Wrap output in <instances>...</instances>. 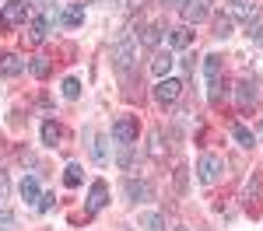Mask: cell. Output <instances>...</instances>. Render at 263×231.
Returning a JSON list of instances; mask_svg holds the SVG:
<instances>
[{"instance_id":"6da1fadb","label":"cell","mask_w":263,"mask_h":231,"mask_svg":"<svg viewBox=\"0 0 263 231\" xmlns=\"http://www.w3.org/2000/svg\"><path fill=\"white\" fill-rule=\"evenodd\" d=\"M221 67H224L221 56H203V77H207V88H211L207 98L214 105L221 102Z\"/></svg>"},{"instance_id":"7a4b0ae2","label":"cell","mask_w":263,"mask_h":231,"mask_svg":"<svg viewBox=\"0 0 263 231\" xmlns=\"http://www.w3.org/2000/svg\"><path fill=\"white\" fill-rule=\"evenodd\" d=\"M221 172H224V161L218 154H203L200 161H197V179H200L203 186H214L221 179Z\"/></svg>"},{"instance_id":"3957f363","label":"cell","mask_w":263,"mask_h":231,"mask_svg":"<svg viewBox=\"0 0 263 231\" xmlns=\"http://www.w3.org/2000/svg\"><path fill=\"white\" fill-rule=\"evenodd\" d=\"M137 137H141V123L134 116H120L112 123V140L116 144H137Z\"/></svg>"},{"instance_id":"277c9868","label":"cell","mask_w":263,"mask_h":231,"mask_svg":"<svg viewBox=\"0 0 263 231\" xmlns=\"http://www.w3.org/2000/svg\"><path fill=\"white\" fill-rule=\"evenodd\" d=\"M112 63H116V70H120L123 77H130V70H134V39H120L116 42Z\"/></svg>"},{"instance_id":"5b68a950","label":"cell","mask_w":263,"mask_h":231,"mask_svg":"<svg viewBox=\"0 0 263 231\" xmlns=\"http://www.w3.org/2000/svg\"><path fill=\"white\" fill-rule=\"evenodd\" d=\"M25 18H28V4L25 0H7L4 11H0V28H14Z\"/></svg>"},{"instance_id":"8992f818","label":"cell","mask_w":263,"mask_h":231,"mask_svg":"<svg viewBox=\"0 0 263 231\" xmlns=\"http://www.w3.org/2000/svg\"><path fill=\"white\" fill-rule=\"evenodd\" d=\"M182 95V81H176V77H162L158 81V88H155V98H158V105H176Z\"/></svg>"},{"instance_id":"52a82bcc","label":"cell","mask_w":263,"mask_h":231,"mask_svg":"<svg viewBox=\"0 0 263 231\" xmlns=\"http://www.w3.org/2000/svg\"><path fill=\"white\" fill-rule=\"evenodd\" d=\"M211 14V0H186L182 4V21L186 25H200Z\"/></svg>"},{"instance_id":"ba28073f","label":"cell","mask_w":263,"mask_h":231,"mask_svg":"<svg viewBox=\"0 0 263 231\" xmlns=\"http://www.w3.org/2000/svg\"><path fill=\"white\" fill-rule=\"evenodd\" d=\"M235 102H239L242 112H249L253 102H256V84H253V81H239V84H235Z\"/></svg>"},{"instance_id":"9c48e42d","label":"cell","mask_w":263,"mask_h":231,"mask_svg":"<svg viewBox=\"0 0 263 231\" xmlns=\"http://www.w3.org/2000/svg\"><path fill=\"white\" fill-rule=\"evenodd\" d=\"M123 193L130 196V200H151L155 196V189H151V182H141V179H126V186H123Z\"/></svg>"},{"instance_id":"30bf717a","label":"cell","mask_w":263,"mask_h":231,"mask_svg":"<svg viewBox=\"0 0 263 231\" xmlns=\"http://www.w3.org/2000/svg\"><path fill=\"white\" fill-rule=\"evenodd\" d=\"M246 210H249L253 217L263 210V189H260L256 179H249V186H246Z\"/></svg>"},{"instance_id":"8fae6325","label":"cell","mask_w":263,"mask_h":231,"mask_svg":"<svg viewBox=\"0 0 263 231\" xmlns=\"http://www.w3.org/2000/svg\"><path fill=\"white\" fill-rule=\"evenodd\" d=\"M105 203H109V189H105V182H91V193H88V214H99Z\"/></svg>"},{"instance_id":"7c38bea8","label":"cell","mask_w":263,"mask_h":231,"mask_svg":"<svg viewBox=\"0 0 263 231\" xmlns=\"http://www.w3.org/2000/svg\"><path fill=\"white\" fill-rule=\"evenodd\" d=\"M228 14L242 21H256V4L253 0H228Z\"/></svg>"},{"instance_id":"4fadbf2b","label":"cell","mask_w":263,"mask_h":231,"mask_svg":"<svg viewBox=\"0 0 263 231\" xmlns=\"http://www.w3.org/2000/svg\"><path fill=\"white\" fill-rule=\"evenodd\" d=\"M21 70H25V60H21L18 53H0V74L4 77H14Z\"/></svg>"},{"instance_id":"5bb4252c","label":"cell","mask_w":263,"mask_h":231,"mask_svg":"<svg viewBox=\"0 0 263 231\" xmlns=\"http://www.w3.org/2000/svg\"><path fill=\"white\" fill-rule=\"evenodd\" d=\"M84 21V4H67V11L60 14V25H67V28H78Z\"/></svg>"},{"instance_id":"9a60e30c","label":"cell","mask_w":263,"mask_h":231,"mask_svg":"<svg viewBox=\"0 0 263 231\" xmlns=\"http://www.w3.org/2000/svg\"><path fill=\"white\" fill-rule=\"evenodd\" d=\"M172 53H158V56H155V60H151V74H155V77H168V74H172Z\"/></svg>"},{"instance_id":"2e32d148","label":"cell","mask_w":263,"mask_h":231,"mask_svg":"<svg viewBox=\"0 0 263 231\" xmlns=\"http://www.w3.org/2000/svg\"><path fill=\"white\" fill-rule=\"evenodd\" d=\"M165 39H168V46H176V49H186L193 35H190L186 28H168V32H165Z\"/></svg>"},{"instance_id":"e0dca14e","label":"cell","mask_w":263,"mask_h":231,"mask_svg":"<svg viewBox=\"0 0 263 231\" xmlns=\"http://www.w3.org/2000/svg\"><path fill=\"white\" fill-rule=\"evenodd\" d=\"M21 196H25V203H39V179L35 175H28L21 182Z\"/></svg>"},{"instance_id":"ac0fdd59","label":"cell","mask_w":263,"mask_h":231,"mask_svg":"<svg viewBox=\"0 0 263 231\" xmlns=\"http://www.w3.org/2000/svg\"><path fill=\"white\" fill-rule=\"evenodd\" d=\"M232 32H235V25H232V14H218V18H214V35H218V39H228Z\"/></svg>"},{"instance_id":"d6986e66","label":"cell","mask_w":263,"mask_h":231,"mask_svg":"<svg viewBox=\"0 0 263 231\" xmlns=\"http://www.w3.org/2000/svg\"><path fill=\"white\" fill-rule=\"evenodd\" d=\"M46 28H49V21H46V18H35V21H32V32H25V39L35 46V42L46 39Z\"/></svg>"},{"instance_id":"ffe728a7","label":"cell","mask_w":263,"mask_h":231,"mask_svg":"<svg viewBox=\"0 0 263 231\" xmlns=\"http://www.w3.org/2000/svg\"><path fill=\"white\" fill-rule=\"evenodd\" d=\"M91 158H95V165H105V161H109V147H105V137H95V140H91Z\"/></svg>"},{"instance_id":"44dd1931","label":"cell","mask_w":263,"mask_h":231,"mask_svg":"<svg viewBox=\"0 0 263 231\" xmlns=\"http://www.w3.org/2000/svg\"><path fill=\"white\" fill-rule=\"evenodd\" d=\"M232 137H235L242 147H253V144H256V137H253V133H249L242 123H232Z\"/></svg>"},{"instance_id":"7402d4cb","label":"cell","mask_w":263,"mask_h":231,"mask_svg":"<svg viewBox=\"0 0 263 231\" xmlns=\"http://www.w3.org/2000/svg\"><path fill=\"white\" fill-rule=\"evenodd\" d=\"M141 228L144 231H165V217H162V214H144Z\"/></svg>"},{"instance_id":"603a6c76","label":"cell","mask_w":263,"mask_h":231,"mask_svg":"<svg viewBox=\"0 0 263 231\" xmlns=\"http://www.w3.org/2000/svg\"><path fill=\"white\" fill-rule=\"evenodd\" d=\"M116 147H120V154H116L120 168H130L134 165V144H116Z\"/></svg>"},{"instance_id":"cb8c5ba5","label":"cell","mask_w":263,"mask_h":231,"mask_svg":"<svg viewBox=\"0 0 263 231\" xmlns=\"http://www.w3.org/2000/svg\"><path fill=\"white\" fill-rule=\"evenodd\" d=\"M42 140H46L49 147H57V140H60V126H57V123H46V126H42Z\"/></svg>"},{"instance_id":"d4e9b609","label":"cell","mask_w":263,"mask_h":231,"mask_svg":"<svg viewBox=\"0 0 263 231\" xmlns=\"http://www.w3.org/2000/svg\"><path fill=\"white\" fill-rule=\"evenodd\" d=\"M63 182L74 189V186H81V165H67V172H63Z\"/></svg>"},{"instance_id":"484cf974","label":"cell","mask_w":263,"mask_h":231,"mask_svg":"<svg viewBox=\"0 0 263 231\" xmlns=\"http://www.w3.org/2000/svg\"><path fill=\"white\" fill-rule=\"evenodd\" d=\"M63 98H70V102H74V98H81V84L74 81V77H67V81H63Z\"/></svg>"},{"instance_id":"4316f807","label":"cell","mask_w":263,"mask_h":231,"mask_svg":"<svg viewBox=\"0 0 263 231\" xmlns=\"http://www.w3.org/2000/svg\"><path fill=\"white\" fill-rule=\"evenodd\" d=\"M32 74H35V77H49V60H46V56H35V60H32Z\"/></svg>"},{"instance_id":"83f0119b","label":"cell","mask_w":263,"mask_h":231,"mask_svg":"<svg viewBox=\"0 0 263 231\" xmlns=\"http://www.w3.org/2000/svg\"><path fill=\"white\" fill-rule=\"evenodd\" d=\"M158 39H162V28H158V25L144 28V35H141V42H144V46H158Z\"/></svg>"},{"instance_id":"f1b7e54d","label":"cell","mask_w":263,"mask_h":231,"mask_svg":"<svg viewBox=\"0 0 263 231\" xmlns=\"http://www.w3.org/2000/svg\"><path fill=\"white\" fill-rule=\"evenodd\" d=\"M0 231H14V214H11L7 207L0 210Z\"/></svg>"},{"instance_id":"f546056e","label":"cell","mask_w":263,"mask_h":231,"mask_svg":"<svg viewBox=\"0 0 263 231\" xmlns=\"http://www.w3.org/2000/svg\"><path fill=\"white\" fill-rule=\"evenodd\" d=\"M53 203H57V196H53V193H42L35 207H39V210H53Z\"/></svg>"},{"instance_id":"4dcf8cb0","label":"cell","mask_w":263,"mask_h":231,"mask_svg":"<svg viewBox=\"0 0 263 231\" xmlns=\"http://www.w3.org/2000/svg\"><path fill=\"white\" fill-rule=\"evenodd\" d=\"M176 189H179V193L186 189V168H179V172H176Z\"/></svg>"},{"instance_id":"1f68e13d","label":"cell","mask_w":263,"mask_h":231,"mask_svg":"<svg viewBox=\"0 0 263 231\" xmlns=\"http://www.w3.org/2000/svg\"><path fill=\"white\" fill-rule=\"evenodd\" d=\"M7 189H11V182H7V172H0V200L7 196Z\"/></svg>"},{"instance_id":"d6a6232c","label":"cell","mask_w":263,"mask_h":231,"mask_svg":"<svg viewBox=\"0 0 263 231\" xmlns=\"http://www.w3.org/2000/svg\"><path fill=\"white\" fill-rule=\"evenodd\" d=\"M165 4H168V7H182L186 0H165Z\"/></svg>"},{"instance_id":"836d02e7","label":"cell","mask_w":263,"mask_h":231,"mask_svg":"<svg viewBox=\"0 0 263 231\" xmlns=\"http://www.w3.org/2000/svg\"><path fill=\"white\" fill-rule=\"evenodd\" d=\"M99 4H102V7H112V4H116V0H99Z\"/></svg>"},{"instance_id":"e575fe53","label":"cell","mask_w":263,"mask_h":231,"mask_svg":"<svg viewBox=\"0 0 263 231\" xmlns=\"http://www.w3.org/2000/svg\"><path fill=\"white\" fill-rule=\"evenodd\" d=\"M126 4H130V7H141V4H144V0H126Z\"/></svg>"},{"instance_id":"d590c367","label":"cell","mask_w":263,"mask_h":231,"mask_svg":"<svg viewBox=\"0 0 263 231\" xmlns=\"http://www.w3.org/2000/svg\"><path fill=\"white\" fill-rule=\"evenodd\" d=\"M176 231H190V228H176Z\"/></svg>"}]
</instances>
